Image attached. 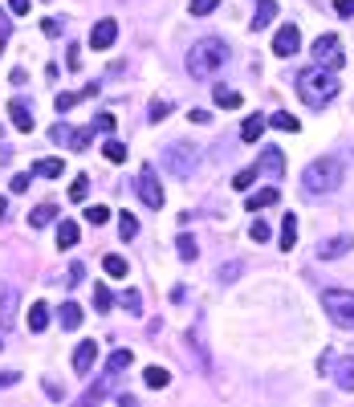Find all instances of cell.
Returning a JSON list of instances; mask_svg holds the SVG:
<instances>
[{
  "instance_id": "6da1fadb",
  "label": "cell",
  "mask_w": 354,
  "mask_h": 407,
  "mask_svg": "<svg viewBox=\"0 0 354 407\" xmlns=\"http://www.w3.org/2000/svg\"><path fill=\"white\" fill-rule=\"evenodd\" d=\"M342 179H346L342 159L322 155V159H314V163L302 171V192H306V195H330V192H338V188H342Z\"/></svg>"
},
{
  "instance_id": "7a4b0ae2",
  "label": "cell",
  "mask_w": 354,
  "mask_h": 407,
  "mask_svg": "<svg viewBox=\"0 0 354 407\" xmlns=\"http://www.w3.org/2000/svg\"><path fill=\"white\" fill-rule=\"evenodd\" d=\"M228 57H233V49L224 45L220 37H204V41H196V45L188 49V73L191 77H212L220 66H228Z\"/></svg>"
},
{
  "instance_id": "3957f363",
  "label": "cell",
  "mask_w": 354,
  "mask_h": 407,
  "mask_svg": "<svg viewBox=\"0 0 354 407\" xmlns=\"http://www.w3.org/2000/svg\"><path fill=\"white\" fill-rule=\"evenodd\" d=\"M297 94H302L306 106L322 110V106L338 94V77H334V70H326V66H314V70H306L297 77Z\"/></svg>"
},
{
  "instance_id": "277c9868",
  "label": "cell",
  "mask_w": 354,
  "mask_h": 407,
  "mask_svg": "<svg viewBox=\"0 0 354 407\" xmlns=\"http://www.w3.org/2000/svg\"><path fill=\"white\" fill-rule=\"evenodd\" d=\"M322 310L330 313L334 326L354 330V293L351 289H322Z\"/></svg>"
},
{
  "instance_id": "5b68a950",
  "label": "cell",
  "mask_w": 354,
  "mask_h": 407,
  "mask_svg": "<svg viewBox=\"0 0 354 407\" xmlns=\"http://www.w3.org/2000/svg\"><path fill=\"white\" fill-rule=\"evenodd\" d=\"M159 168H163L167 175H175V179H191V171H196V147L167 143L163 155H159Z\"/></svg>"
},
{
  "instance_id": "8992f818",
  "label": "cell",
  "mask_w": 354,
  "mask_h": 407,
  "mask_svg": "<svg viewBox=\"0 0 354 407\" xmlns=\"http://www.w3.org/2000/svg\"><path fill=\"white\" fill-rule=\"evenodd\" d=\"M314 61L318 66H326V70H338L346 57H342V41L334 37V33H322L318 41H314Z\"/></svg>"
},
{
  "instance_id": "52a82bcc",
  "label": "cell",
  "mask_w": 354,
  "mask_h": 407,
  "mask_svg": "<svg viewBox=\"0 0 354 407\" xmlns=\"http://www.w3.org/2000/svg\"><path fill=\"white\" fill-rule=\"evenodd\" d=\"M135 192H139V200L142 204H147V208H155V212H159V208H163V184H159V179H155V171L147 168V171H139V179H135Z\"/></svg>"
},
{
  "instance_id": "ba28073f",
  "label": "cell",
  "mask_w": 354,
  "mask_h": 407,
  "mask_svg": "<svg viewBox=\"0 0 354 407\" xmlns=\"http://www.w3.org/2000/svg\"><path fill=\"white\" fill-rule=\"evenodd\" d=\"M257 175H265V179H285V155H281V147H265V151H260Z\"/></svg>"
},
{
  "instance_id": "9c48e42d",
  "label": "cell",
  "mask_w": 354,
  "mask_h": 407,
  "mask_svg": "<svg viewBox=\"0 0 354 407\" xmlns=\"http://www.w3.org/2000/svg\"><path fill=\"white\" fill-rule=\"evenodd\" d=\"M273 53H277V57H293V53H302V33H297V24H281V29H277V37H273Z\"/></svg>"
},
{
  "instance_id": "30bf717a",
  "label": "cell",
  "mask_w": 354,
  "mask_h": 407,
  "mask_svg": "<svg viewBox=\"0 0 354 407\" xmlns=\"http://www.w3.org/2000/svg\"><path fill=\"white\" fill-rule=\"evenodd\" d=\"M115 37H118L115 17H102V21L94 24V33H90V45H94V49H110V45H115Z\"/></svg>"
},
{
  "instance_id": "8fae6325",
  "label": "cell",
  "mask_w": 354,
  "mask_h": 407,
  "mask_svg": "<svg viewBox=\"0 0 354 407\" xmlns=\"http://www.w3.org/2000/svg\"><path fill=\"white\" fill-rule=\"evenodd\" d=\"M8 114H13V126H17V131H33V126H37L33 106H29L24 98H13V102H8Z\"/></svg>"
},
{
  "instance_id": "7c38bea8",
  "label": "cell",
  "mask_w": 354,
  "mask_h": 407,
  "mask_svg": "<svg viewBox=\"0 0 354 407\" xmlns=\"http://www.w3.org/2000/svg\"><path fill=\"white\" fill-rule=\"evenodd\" d=\"M351 249H354L351 237H334V240H326V244H318V261H338V257H346Z\"/></svg>"
},
{
  "instance_id": "4fadbf2b",
  "label": "cell",
  "mask_w": 354,
  "mask_h": 407,
  "mask_svg": "<svg viewBox=\"0 0 354 407\" xmlns=\"http://www.w3.org/2000/svg\"><path fill=\"white\" fill-rule=\"evenodd\" d=\"M17 306H21V293H17V289H4V293H0V330H8V326H13Z\"/></svg>"
},
{
  "instance_id": "5bb4252c",
  "label": "cell",
  "mask_w": 354,
  "mask_h": 407,
  "mask_svg": "<svg viewBox=\"0 0 354 407\" xmlns=\"http://www.w3.org/2000/svg\"><path fill=\"white\" fill-rule=\"evenodd\" d=\"M94 359H98V342H78V350H73V371H90L94 367Z\"/></svg>"
},
{
  "instance_id": "9a60e30c",
  "label": "cell",
  "mask_w": 354,
  "mask_h": 407,
  "mask_svg": "<svg viewBox=\"0 0 354 407\" xmlns=\"http://www.w3.org/2000/svg\"><path fill=\"white\" fill-rule=\"evenodd\" d=\"M273 21H277V0H260V4H257V13H253V33L269 29Z\"/></svg>"
},
{
  "instance_id": "2e32d148",
  "label": "cell",
  "mask_w": 354,
  "mask_h": 407,
  "mask_svg": "<svg viewBox=\"0 0 354 407\" xmlns=\"http://www.w3.org/2000/svg\"><path fill=\"white\" fill-rule=\"evenodd\" d=\"M334 383L342 391H354V359H338L334 362Z\"/></svg>"
},
{
  "instance_id": "e0dca14e",
  "label": "cell",
  "mask_w": 354,
  "mask_h": 407,
  "mask_svg": "<svg viewBox=\"0 0 354 407\" xmlns=\"http://www.w3.org/2000/svg\"><path fill=\"white\" fill-rule=\"evenodd\" d=\"M98 86H86V90H78V94H57V114H66V110H73L82 98H94Z\"/></svg>"
},
{
  "instance_id": "ac0fdd59",
  "label": "cell",
  "mask_w": 354,
  "mask_h": 407,
  "mask_svg": "<svg viewBox=\"0 0 354 407\" xmlns=\"http://www.w3.org/2000/svg\"><path fill=\"white\" fill-rule=\"evenodd\" d=\"M45 326H49V306H45V302L29 306V330H33V334H41Z\"/></svg>"
},
{
  "instance_id": "d6986e66",
  "label": "cell",
  "mask_w": 354,
  "mask_h": 407,
  "mask_svg": "<svg viewBox=\"0 0 354 407\" xmlns=\"http://www.w3.org/2000/svg\"><path fill=\"white\" fill-rule=\"evenodd\" d=\"M53 220H57V208H53V204H37V208L29 212V224H33V228H45Z\"/></svg>"
},
{
  "instance_id": "ffe728a7",
  "label": "cell",
  "mask_w": 354,
  "mask_h": 407,
  "mask_svg": "<svg viewBox=\"0 0 354 407\" xmlns=\"http://www.w3.org/2000/svg\"><path fill=\"white\" fill-rule=\"evenodd\" d=\"M277 200H281V192H277V188H265V192L249 195V212H257V208H273Z\"/></svg>"
},
{
  "instance_id": "44dd1931",
  "label": "cell",
  "mask_w": 354,
  "mask_h": 407,
  "mask_svg": "<svg viewBox=\"0 0 354 407\" xmlns=\"http://www.w3.org/2000/svg\"><path fill=\"white\" fill-rule=\"evenodd\" d=\"M260 135H265V119H257V114H253V119H244L240 139H244V143H260Z\"/></svg>"
},
{
  "instance_id": "7402d4cb",
  "label": "cell",
  "mask_w": 354,
  "mask_h": 407,
  "mask_svg": "<svg viewBox=\"0 0 354 407\" xmlns=\"http://www.w3.org/2000/svg\"><path fill=\"white\" fill-rule=\"evenodd\" d=\"M57 244H61V249H73V244H78V224H73V220H61V224H57Z\"/></svg>"
},
{
  "instance_id": "603a6c76",
  "label": "cell",
  "mask_w": 354,
  "mask_h": 407,
  "mask_svg": "<svg viewBox=\"0 0 354 407\" xmlns=\"http://www.w3.org/2000/svg\"><path fill=\"white\" fill-rule=\"evenodd\" d=\"M131 362H135V355H131V350L122 346V350H115V355H110V362H106V371H110V375H122V371H126Z\"/></svg>"
},
{
  "instance_id": "cb8c5ba5",
  "label": "cell",
  "mask_w": 354,
  "mask_h": 407,
  "mask_svg": "<svg viewBox=\"0 0 354 407\" xmlns=\"http://www.w3.org/2000/svg\"><path fill=\"white\" fill-rule=\"evenodd\" d=\"M293 240H297V216L285 212V220H281V249H293Z\"/></svg>"
},
{
  "instance_id": "d4e9b609",
  "label": "cell",
  "mask_w": 354,
  "mask_h": 407,
  "mask_svg": "<svg viewBox=\"0 0 354 407\" xmlns=\"http://www.w3.org/2000/svg\"><path fill=\"white\" fill-rule=\"evenodd\" d=\"M142 379H147V387H155V391H159V387L171 383V371H163V367H147V371H142Z\"/></svg>"
},
{
  "instance_id": "484cf974",
  "label": "cell",
  "mask_w": 354,
  "mask_h": 407,
  "mask_svg": "<svg viewBox=\"0 0 354 407\" xmlns=\"http://www.w3.org/2000/svg\"><path fill=\"white\" fill-rule=\"evenodd\" d=\"M33 175L57 179V175H61V159H37V163H33Z\"/></svg>"
},
{
  "instance_id": "4316f807",
  "label": "cell",
  "mask_w": 354,
  "mask_h": 407,
  "mask_svg": "<svg viewBox=\"0 0 354 407\" xmlns=\"http://www.w3.org/2000/svg\"><path fill=\"white\" fill-rule=\"evenodd\" d=\"M61 326H66V330H78V326H82V306L66 302V306H61Z\"/></svg>"
},
{
  "instance_id": "83f0119b",
  "label": "cell",
  "mask_w": 354,
  "mask_h": 407,
  "mask_svg": "<svg viewBox=\"0 0 354 407\" xmlns=\"http://www.w3.org/2000/svg\"><path fill=\"white\" fill-rule=\"evenodd\" d=\"M118 237H122V240H135V237H139V220L122 212V216H118Z\"/></svg>"
},
{
  "instance_id": "f1b7e54d",
  "label": "cell",
  "mask_w": 354,
  "mask_h": 407,
  "mask_svg": "<svg viewBox=\"0 0 354 407\" xmlns=\"http://www.w3.org/2000/svg\"><path fill=\"white\" fill-rule=\"evenodd\" d=\"M73 135H78V131L66 126V122H57V126L49 131V139H53V143H66V147H73Z\"/></svg>"
},
{
  "instance_id": "f546056e",
  "label": "cell",
  "mask_w": 354,
  "mask_h": 407,
  "mask_svg": "<svg viewBox=\"0 0 354 407\" xmlns=\"http://www.w3.org/2000/svg\"><path fill=\"white\" fill-rule=\"evenodd\" d=\"M86 195H90V175H78V179H73V188H70V200H73V204H82Z\"/></svg>"
},
{
  "instance_id": "4dcf8cb0",
  "label": "cell",
  "mask_w": 354,
  "mask_h": 407,
  "mask_svg": "<svg viewBox=\"0 0 354 407\" xmlns=\"http://www.w3.org/2000/svg\"><path fill=\"white\" fill-rule=\"evenodd\" d=\"M122 310L126 313H142V293L139 289H126V293H122Z\"/></svg>"
},
{
  "instance_id": "1f68e13d",
  "label": "cell",
  "mask_w": 354,
  "mask_h": 407,
  "mask_svg": "<svg viewBox=\"0 0 354 407\" xmlns=\"http://www.w3.org/2000/svg\"><path fill=\"white\" fill-rule=\"evenodd\" d=\"M102 269H106V273H110V277H126V261H122V257H118V253H110V257H106V261H102Z\"/></svg>"
},
{
  "instance_id": "d6a6232c",
  "label": "cell",
  "mask_w": 354,
  "mask_h": 407,
  "mask_svg": "<svg viewBox=\"0 0 354 407\" xmlns=\"http://www.w3.org/2000/svg\"><path fill=\"white\" fill-rule=\"evenodd\" d=\"M175 253H179L184 261H196V253H200V249H196V240H191V237H179V240H175Z\"/></svg>"
},
{
  "instance_id": "836d02e7",
  "label": "cell",
  "mask_w": 354,
  "mask_h": 407,
  "mask_svg": "<svg viewBox=\"0 0 354 407\" xmlns=\"http://www.w3.org/2000/svg\"><path fill=\"white\" fill-rule=\"evenodd\" d=\"M216 102L228 106V110H236V106H240V94H236V90H224V86H216Z\"/></svg>"
},
{
  "instance_id": "e575fe53",
  "label": "cell",
  "mask_w": 354,
  "mask_h": 407,
  "mask_svg": "<svg viewBox=\"0 0 354 407\" xmlns=\"http://www.w3.org/2000/svg\"><path fill=\"white\" fill-rule=\"evenodd\" d=\"M253 179H260V175H257V168L240 171V175H236V179H233V188H236V192H249V188H253Z\"/></svg>"
},
{
  "instance_id": "d590c367",
  "label": "cell",
  "mask_w": 354,
  "mask_h": 407,
  "mask_svg": "<svg viewBox=\"0 0 354 407\" xmlns=\"http://www.w3.org/2000/svg\"><path fill=\"white\" fill-rule=\"evenodd\" d=\"M86 220H90V224H106V220H110V208H106V204H94V208H86Z\"/></svg>"
},
{
  "instance_id": "8d00e7d4",
  "label": "cell",
  "mask_w": 354,
  "mask_h": 407,
  "mask_svg": "<svg viewBox=\"0 0 354 407\" xmlns=\"http://www.w3.org/2000/svg\"><path fill=\"white\" fill-rule=\"evenodd\" d=\"M167 114H171V102H167V98H155V102H151V122H163Z\"/></svg>"
},
{
  "instance_id": "74e56055",
  "label": "cell",
  "mask_w": 354,
  "mask_h": 407,
  "mask_svg": "<svg viewBox=\"0 0 354 407\" xmlns=\"http://www.w3.org/2000/svg\"><path fill=\"white\" fill-rule=\"evenodd\" d=\"M269 126H277V131H289V135H293V131H297V119H293V114H273Z\"/></svg>"
},
{
  "instance_id": "f35d334b",
  "label": "cell",
  "mask_w": 354,
  "mask_h": 407,
  "mask_svg": "<svg viewBox=\"0 0 354 407\" xmlns=\"http://www.w3.org/2000/svg\"><path fill=\"white\" fill-rule=\"evenodd\" d=\"M106 159H110V163H122V159H126V143L110 139V143H106Z\"/></svg>"
},
{
  "instance_id": "ab89813d",
  "label": "cell",
  "mask_w": 354,
  "mask_h": 407,
  "mask_svg": "<svg viewBox=\"0 0 354 407\" xmlns=\"http://www.w3.org/2000/svg\"><path fill=\"white\" fill-rule=\"evenodd\" d=\"M216 4L220 0H191V17H208V13H216Z\"/></svg>"
},
{
  "instance_id": "60d3db41",
  "label": "cell",
  "mask_w": 354,
  "mask_h": 407,
  "mask_svg": "<svg viewBox=\"0 0 354 407\" xmlns=\"http://www.w3.org/2000/svg\"><path fill=\"white\" fill-rule=\"evenodd\" d=\"M110 302H115V297H110V289L94 286V306H98V310H110Z\"/></svg>"
},
{
  "instance_id": "b9f144b4",
  "label": "cell",
  "mask_w": 354,
  "mask_h": 407,
  "mask_svg": "<svg viewBox=\"0 0 354 407\" xmlns=\"http://www.w3.org/2000/svg\"><path fill=\"white\" fill-rule=\"evenodd\" d=\"M249 237L257 240V244H265V240H269V224H265V220H253V228H249Z\"/></svg>"
},
{
  "instance_id": "7bdbcfd3",
  "label": "cell",
  "mask_w": 354,
  "mask_h": 407,
  "mask_svg": "<svg viewBox=\"0 0 354 407\" xmlns=\"http://www.w3.org/2000/svg\"><path fill=\"white\" fill-rule=\"evenodd\" d=\"M220 281H236L240 277V261H233V265H220V273H216Z\"/></svg>"
},
{
  "instance_id": "ee69618b",
  "label": "cell",
  "mask_w": 354,
  "mask_h": 407,
  "mask_svg": "<svg viewBox=\"0 0 354 407\" xmlns=\"http://www.w3.org/2000/svg\"><path fill=\"white\" fill-rule=\"evenodd\" d=\"M82 277H86V265L73 261V265H70V277H66V281H70V286H82Z\"/></svg>"
},
{
  "instance_id": "f6af8a7d",
  "label": "cell",
  "mask_w": 354,
  "mask_h": 407,
  "mask_svg": "<svg viewBox=\"0 0 354 407\" xmlns=\"http://www.w3.org/2000/svg\"><path fill=\"white\" fill-rule=\"evenodd\" d=\"M94 131L110 135V131H115V114H98V119H94Z\"/></svg>"
},
{
  "instance_id": "bcb514c9",
  "label": "cell",
  "mask_w": 354,
  "mask_h": 407,
  "mask_svg": "<svg viewBox=\"0 0 354 407\" xmlns=\"http://www.w3.org/2000/svg\"><path fill=\"white\" fill-rule=\"evenodd\" d=\"M29 184H33V175H13V192H29Z\"/></svg>"
},
{
  "instance_id": "7dc6e473",
  "label": "cell",
  "mask_w": 354,
  "mask_h": 407,
  "mask_svg": "<svg viewBox=\"0 0 354 407\" xmlns=\"http://www.w3.org/2000/svg\"><path fill=\"white\" fill-rule=\"evenodd\" d=\"M334 8H338V17H354V0H334Z\"/></svg>"
},
{
  "instance_id": "c3c4849f",
  "label": "cell",
  "mask_w": 354,
  "mask_h": 407,
  "mask_svg": "<svg viewBox=\"0 0 354 407\" xmlns=\"http://www.w3.org/2000/svg\"><path fill=\"white\" fill-rule=\"evenodd\" d=\"M21 379V371H0V387H13Z\"/></svg>"
},
{
  "instance_id": "681fc988",
  "label": "cell",
  "mask_w": 354,
  "mask_h": 407,
  "mask_svg": "<svg viewBox=\"0 0 354 407\" xmlns=\"http://www.w3.org/2000/svg\"><path fill=\"white\" fill-rule=\"evenodd\" d=\"M8 8H13L17 17H29V0H8Z\"/></svg>"
},
{
  "instance_id": "f907efd6",
  "label": "cell",
  "mask_w": 354,
  "mask_h": 407,
  "mask_svg": "<svg viewBox=\"0 0 354 407\" xmlns=\"http://www.w3.org/2000/svg\"><path fill=\"white\" fill-rule=\"evenodd\" d=\"M41 29H45V37H57V33H61V21H53V17H49Z\"/></svg>"
},
{
  "instance_id": "816d5d0a",
  "label": "cell",
  "mask_w": 354,
  "mask_h": 407,
  "mask_svg": "<svg viewBox=\"0 0 354 407\" xmlns=\"http://www.w3.org/2000/svg\"><path fill=\"white\" fill-rule=\"evenodd\" d=\"M188 119H191V122H200V126H204V122H212V114H208V110H191Z\"/></svg>"
},
{
  "instance_id": "f5cc1de1",
  "label": "cell",
  "mask_w": 354,
  "mask_h": 407,
  "mask_svg": "<svg viewBox=\"0 0 354 407\" xmlns=\"http://www.w3.org/2000/svg\"><path fill=\"white\" fill-rule=\"evenodd\" d=\"M0 220H8V200L0 195Z\"/></svg>"
},
{
  "instance_id": "db71d44e",
  "label": "cell",
  "mask_w": 354,
  "mask_h": 407,
  "mask_svg": "<svg viewBox=\"0 0 354 407\" xmlns=\"http://www.w3.org/2000/svg\"><path fill=\"white\" fill-rule=\"evenodd\" d=\"M8 159H13V151H8V147H0V163H8Z\"/></svg>"
},
{
  "instance_id": "11a10c76",
  "label": "cell",
  "mask_w": 354,
  "mask_h": 407,
  "mask_svg": "<svg viewBox=\"0 0 354 407\" xmlns=\"http://www.w3.org/2000/svg\"><path fill=\"white\" fill-rule=\"evenodd\" d=\"M0 346H4V342H0Z\"/></svg>"
}]
</instances>
